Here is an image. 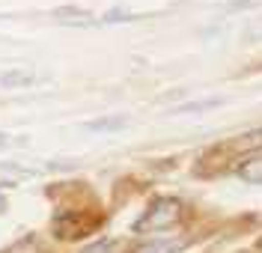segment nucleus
Returning <instances> with one entry per match:
<instances>
[{
    "instance_id": "nucleus-1",
    "label": "nucleus",
    "mask_w": 262,
    "mask_h": 253,
    "mask_svg": "<svg viewBox=\"0 0 262 253\" xmlns=\"http://www.w3.org/2000/svg\"><path fill=\"white\" fill-rule=\"evenodd\" d=\"M182 218V202L176 197H158L146 205V212L137 218L134 223V233L146 236V233H161V229H170L176 226Z\"/></svg>"
},
{
    "instance_id": "nucleus-2",
    "label": "nucleus",
    "mask_w": 262,
    "mask_h": 253,
    "mask_svg": "<svg viewBox=\"0 0 262 253\" xmlns=\"http://www.w3.org/2000/svg\"><path fill=\"white\" fill-rule=\"evenodd\" d=\"M229 149H235V152H259L262 149V128L235 137V140L229 143Z\"/></svg>"
},
{
    "instance_id": "nucleus-3",
    "label": "nucleus",
    "mask_w": 262,
    "mask_h": 253,
    "mask_svg": "<svg viewBox=\"0 0 262 253\" xmlns=\"http://www.w3.org/2000/svg\"><path fill=\"white\" fill-rule=\"evenodd\" d=\"M238 179L247 185H262V158H253L238 167Z\"/></svg>"
},
{
    "instance_id": "nucleus-4",
    "label": "nucleus",
    "mask_w": 262,
    "mask_h": 253,
    "mask_svg": "<svg viewBox=\"0 0 262 253\" xmlns=\"http://www.w3.org/2000/svg\"><path fill=\"white\" fill-rule=\"evenodd\" d=\"M0 84H3V86L33 84V72H30V68H15V72H6V75H0Z\"/></svg>"
},
{
    "instance_id": "nucleus-5",
    "label": "nucleus",
    "mask_w": 262,
    "mask_h": 253,
    "mask_svg": "<svg viewBox=\"0 0 262 253\" xmlns=\"http://www.w3.org/2000/svg\"><path fill=\"white\" fill-rule=\"evenodd\" d=\"M182 244L176 241H152V244H143V247H137L134 253H176Z\"/></svg>"
},
{
    "instance_id": "nucleus-6",
    "label": "nucleus",
    "mask_w": 262,
    "mask_h": 253,
    "mask_svg": "<svg viewBox=\"0 0 262 253\" xmlns=\"http://www.w3.org/2000/svg\"><path fill=\"white\" fill-rule=\"evenodd\" d=\"M125 125V119L116 117V119H96V122H90L86 128L90 131H114V128H122Z\"/></svg>"
},
{
    "instance_id": "nucleus-7",
    "label": "nucleus",
    "mask_w": 262,
    "mask_h": 253,
    "mask_svg": "<svg viewBox=\"0 0 262 253\" xmlns=\"http://www.w3.org/2000/svg\"><path fill=\"white\" fill-rule=\"evenodd\" d=\"M221 104V99H209V101H191V104H182V107H176L173 113H188V110H206V107H217Z\"/></svg>"
},
{
    "instance_id": "nucleus-8",
    "label": "nucleus",
    "mask_w": 262,
    "mask_h": 253,
    "mask_svg": "<svg viewBox=\"0 0 262 253\" xmlns=\"http://www.w3.org/2000/svg\"><path fill=\"white\" fill-rule=\"evenodd\" d=\"M81 253H114V241H96V244L83 247Z\"/></svg>"
},
{
    "instance_id": "nucleus-9",
    "label": "nucleus",
    "mask_w": 262,
    "mask_h": 253,
    "mask_svg": "<svg viewBox=\"0 0 262 253\" xmlns=\"http://www.w3.org/2000/svg\"><path fill=\"white\" fill-rule=\"evenodd\" d=\"M3 205H6V200H3V197H0V209H3Z\"/></svg>"
}]
</instances>
